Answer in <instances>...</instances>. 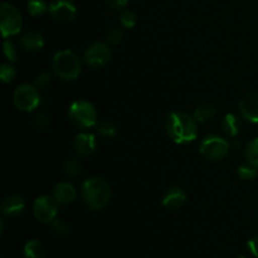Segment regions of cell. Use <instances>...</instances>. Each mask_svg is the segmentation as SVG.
I'll list each match as a JSON object with an SVG mask.
<instances>
[{
	"mask_svg": "<svg viewBox=\"0 0 258 258\" xmlns=\"http://www.w3.org/2000/svg\"><path fill=\"white\" fill-rule=\"evenodd\" d=\"M25 209V202L22 197L19 196H8L3 199L2 206H0V211L4 214L5 217H10V218H14V217L20 216V214L24 212Z\"/></svg>",
	"mask_w": 258,
	"mask_h": 258,
	"instance_id": "14",
	"label": "cell"
},
{
	"mask_svg": "<svg viewBox=\"0 0 258 258\" xmlns=\"http://www.w3.org/2000/svg\"><path fill=\"white\" fill-rule=\"evenodd\" d=\"M216 115H217L216 106L212 105V103L204 102V103H201V105L194 110L193 117L196 118L198 122H207V121L213 118Z\"/></svg>",
	"mask_w": 258,
	"mask_h": 258,
	"instance_id": "19",
	"label": "cell"
},
{
	"mask_svg": "<svg viewBox=\"0 0 258 258\" xmlns=\"http://www.w3.org/2000/svg\"><path fill=\"white\" fill-rule=\"evenodd\" d=\"M63 171L67 174L68 176H78L82 173V164L77 159H68L64 164H63Z\"/></svg>",
	"mask_w": 258,
	"mask_h": 258,
	"instance_id": "22",
	"label": "cell"
},
{
	"mask_svg": "<svg viewBox=\"0 0 258 258\" xmlns=\"http://www.w3.org/2000/svg\"><path fill=\"white\" fill-rule=\"evenodd\" d=\"M111 55L112 53H111L110 44L103 42H96L86 49L83 59L88 67L101 68L105 67L110 62Z\"/></svg>",
	"mask_w": 258,
	"mask_h": 258,
	"instance_id": "9",
	"label": "cell"
},
{
	"mask_svg": "<svg viewBox=\"0 0 258 258\" xmlns=\"http://www.w3.org/2000/svg\"><path fill=\"white\" fill-rule=\"evenodd\" d=\"M0 27H2V33L4 38L18 34L22 29V14L10 3H2L0 5Z\"/></svg>",
	"mask_w": 258,
	"mask_h": 258,
	"instance_id": "5",
	"label": "cell"
},
{
	"mask_svg": "<svg viewBox=\"0 0 258 258\" xmlns=\"http://www.w3.org/2000/svg\"><path fill=\"white\" fill-rule=\"evenodd\" d=\"M50 82H52V76L48 72H42L34 78V87L37 88L38 91H45L48 87H49Z\"/></svg>",
	"mask_w": 258,
	"mask_h": 258,
	"instance_id": "25",
	"label": "cell"
},
{
	"mask_svg": "<svg viewBox=\"0 0 258 258\" xmlns=\"http://www.w3.org/2000/svg\"><path fill=\"white\" fill-rule=\"evenodd\" d=\"M105 2L113 9H122L128 4V0H105Z\"/></svg>",
	"mask_w": 258,
	"mask_h": 258,
	"instance_id": "33",
	"label": "cell"
},
{
	"mask_svg": "<svg viewBox=\"0 0 258 258\" xmlns=\"http://www.w3.org/2000/svg\"><path fill=\"white\" fill-rule=\"evenodd\" d=\"M241 118L234 115V113H227L224 116L223 121H222V128L231 138H236L238 135L239 131H241Z\"/></svg>",
	"mask_w": 258,
	"mask_h": 258,
	"instance_id": "18",
	"label": "cell"
},
{
	"mask_svg": "<svg viewBox=\"0 0 258 258\" xmlns=\"http://www.w3.org/2000/svg\"><path fill=\"white\" fill-rule=\"evenodd\" d=\"M239 111L243 118L253 123H258V93H249L239 102Z\"/></svg>",
	"mask_w": 258,
	"mask_h": 258,
	"instance_id": "12",
	"label": "cell"
},
{
	"mask_svg": "<svg viewBox=\"0 0 258 258\" xmlns=\"http://www.w3.org/2000/svg\"><path fill=\"white\" fill-rule=\"evenodd\" d=\"M48 12L50 17L60 23L72 22L77 14V8L70 0H53L48 5Z\"/></svg>",
	"mask_w": 258,
	"mask_h": 258,
	"instance_id": "10",
	"label": "cell"
},
{
	"mask_svg": "<svg viewBox=\"0 0 258 258\" xmlns=\"http://www.w3.org/2000/svg\"><path fill=\"white\" fill-rule=\"evenodd\" d=\"M122 29H120V28L117 27L111 28V29H108L107 33H106V42H107V44H118V43L122 40Z\"/></svg>",
	"mask_w": 258,
	"mask_h": 258,
	"instance_id": "29",
	"label": "cell"
},
{
	"mask_svg": "<svg viewBox=\"0 0 258 258\" xmlns=\"http://www.w3.org/2000/svg\"><path fill=\"white\" fill-rule=\"evenodd\" d=\"M20 45L28 52H37L44 47V38L37 30H28L20 37Z\"/></svg>",
	"mask_w": 258,
	"mask_h": 258,
	"instance_id": "16",
	"label": "cell"
},
{
	"mask_svg": "<svg viewBox=\"0 0 258 258\" xmlns=\"http://www.w3.org/2000/svg\"><path fill=\"white\" fill-rule=\"evenodd\" d=\"M186 194L180 186H173L163 197V207L169 211H178L185 204Z\"/></svg>",
	"mask_w": 258,
	"mask_h": 258,
	"instance_id": "13",
	"label": "cell"
},
{
	"mask_svg": "<svg viewBox=\"0 0 258 258\" xmlns=\"http://www.w3.org/2000/svg\"><path fill=\"white\" fill-rule=\"evenodd\" d=\"M238 258H246V257H243V256H239Z\"/></svg>",
	"mask_w": 258,
	"mask_h": 258,
	"instance_id": "34",
	"label": "cell"
},
{
	"mask_svg": "<svg viewBox=\"0 0 258 258\" xmlns=\"http://www.w3.org/2000/svg\"><path fill=\"white\" fill-rule=\"evenodd\" d=\"M27 10L33 17H40L48 10V5L44 0H29L27 4Z\"/></svg>",
	"mask_w": 258,
	"mask_h": 258,
	"instance_id": "21",
	"label": "cell"
},
{
	"mask_svg": "<svg viewBox=\"0 0 258 258\" xmlns=\"http://www.w3.org/2000/svg\"><path fill=\"white\" fill-rule=\"evenodd\" d=\"M231 145L227 140L218 135H209L203 139L199 146V153L208 160L218 161L226 158L229 153Z\"/></svg>",
	"mask_w": 258,
	"mask_h": 258,
	"instance_id": "6",
	"label": "cell"
},
{
	"mask_svg": "<svg viewBox=\"0 0 258 258\" xmlns=\"http://www.w3.org/2000/svg\"><path fill=\"white\" fill-rule=\"evenodd\" d=\"M50 229H52V232L57 237L67 236L68 232H70V227H68V224L66 223L64 221H60V219H54V221L50 223Z\"/></svg>",
	"mask_w": 258,
	"mask_h": 258,
	"instance_id": "28",
	"label": "cell"
},
{
	"mask_svg": "<svg viewBox=\"0 0 258 258\" xmlns=\"http://www.w3.org/2000/svg\"><path fill=\"white\" fill-rule=\"evenodd\" d=\"M73 149L78 156H90L97 149V139L95 135L88 133L78 134L73 143Z\"/></svg>",
	"mask_w": 258,
	"mask_h": 258,
	"instance_id": "11",
	"label": "cell"
},
{
	"mask_svg": "<svg viewBox=\"0 0 258 258\" xmlns=\"http://www.w3.org/2000/svg\"><path fill=\"white\" fill-rule=\"evenodd\" d=\"M53 72L63 81H73L81 75V60L75 52L63 49L55 53L52 62Z\"/></svg>",
	"mask_w": 258,
	"mask_h": 258,
	"instance_id": "3",
	"label": "cell"
},
{
	"mask_svg": "<svg viewBox=\"0 0 258 258\" xmlns=\"http://www.w3.org/2000/svg\"><path fill=\"white\" fill-rule=\"evenodd\" d=\"M246 160L249 165L258 169V138L248 143L246 148Z\"/></svg>",
	"mask_w": 258,
	"mask_h": 258,
	"instance_id": "20",
	"label": "cell"
},
{
	"mask_svg": "<svg viewBox=\"0 0 258 258\" xmlns=\"http://www.w3.org/2000/svg\"><path fill=\"white\" fill-rule=\"evenodd\" d=\"M50 126V118L48 117L44 113H39L38 116H35L34 118V127L39 131L47 130Z\"/></svg>",
	"mask_w": 258,
	"mask_h": 258,
	"instance_id": "31",
	"label": "cell"
},
{
	"mask_svg": "<svg viewBox=\"0 0 258 258\" xmlns=\"http://www.w3.org/2000/svg\"><path fill=\"white\" fill-rule=\"evenodd\" d=\"M68 118L75 127L85 130L97 123V110L88 101H75L68 108Z\"/></svg>",
	"mask_w": 258,
	"mask_h": 258,
	"instance_id": "4",
	"label": "cell"
},
{
	"mask_svg": "<svg viewBox=\"0 0 258 258\" xmlns=\"http://www.w3.org/2000/svg\"><path fill=\"white\" fill-rule=\"evenodd\" d=\"M82 198L91 211H102L111 201V188L107 181L98 176L88 178L83 181Z\"/></svg>",
	"mask_w": 258,
	"mask_h": 258,
	"instance_id": "2",
	"label": "cell"
},
{
	"mask_svg": "<svg viewBox=\"0 0 258 258\" xmlns=\"http://www.w3.org/2000/svg\"><path fill=\"white\" fill-rule=\"evenodd\" d=\"M23 258H47L45 247L39 239H30L23 248Z\"/></svg>",
	"mask_w": 258,
	"mask_h": 258,
	"instance_id": "17",
	"label": "cell"
},
{
	"mask_svg": "<svg viewBox=\"0 0 258 258\" xmlns=\"http://www.w3.org/2000/svg\"><path fill=\"white\" fill-rule=\"evenodd\" d=\"M97 131L102 138L105 139H112L115 138L117 134V126L111 121H102L100 125L97 126Z\"/></svg>",
	"mask_w": 258,
	"mask_h": 258,
	"instance_id": "23",
	"label": "cell"
},
{
	"mask_svg": "<svg viewBox=\"0 0 258 258\" xmlns=\"http://www.w3.org/2000/svg\"><path fill=\"white\" fill-rule=\"evenodd\" d=\"M58 206L59 204L55 202L52 196H40L38 197L33 204V214L35 219L40 223H52L58 214Z\"/></svg>",
	"mask_w": 258,
	"mask_h": 258,
	"instance_id": "8",
	"label": "cell"
},
{
	"mask_svg": "<svg viewBox=\"0 0 258 258\" xmlns=\"http://www.w3.org/2000/svg\"><path fill=\"white\" fill-rule=\"evenodd\" d=\"M52 197L58 204H70L77 197V189L73 184L68 181H62L54 186L52 191Z\"/></svg>",
	"mask_w": 258,
	"mask_h": 258,
	"instance_id": "15",
	"label": "cell"
},
{
	"mask_svg": "<svg viewBox=\"0 0 258 258\" xmlns=\"http://www.w3.org/2000/svg\"><path fill=\"white\" fill-rule=\"evenodd\" d=\"M13 101L18 110L23 112H32L39 106L40 96L39 91L32 85H22L14 91Z\"/></svg>",
	"mask_w": 258,
	"mask_h": 258,
	"instance_id": "7",
	"label": "cell"
},
{
	"mask_svg": "<svg viewBox=\"0 0 258 258\" xmlns=\"http://www.w3.org/2000/svg\"><path fill=\"white\" fill-rule=\"evenodd\" d=\"M3 50H4V54L8 59L12 63L18 62V57H19V53H18L17 47L14 45V43L9 42V40H5L4 44H3Z\"/></svg>",
	"mask_w": 258,
	"mask_h": 258,
	"instance_id": "30",
	"label": "cell"
},
{
	"mask_svg": "<svg viewBox=\"0 0 258 258\" xmlns=\"http://www.w3.org/2000/svg\"><path fill=\"white\" fill-rule=\"evenodd\" d=\"M136 22H138V18H136V14L131 10H125V12L121 13L120 15V23L123 28L126 29H131L136 25Z\"/></svg>",
	"mask_w": 258,
	"mask_h": 258,
	"instance_id": "26",
	"label": "cell"
},
{
	"mask_svg": "<svg viewBox=\"0 0 258 258\" xmlns=\"http://www.w3.org/2000/svg\"><path fill=\"white\" fill-rule=\"evenodd\" d=\"M237 174L241 179L246 181H251L253 179L257 178L258 175V169L254 168V166L249 165L248 163L246 165H241L238 169H237Z\"/></svg>",
	"mask_w": 258,
	"mask_h": 258,
	"instance_id": "24",
	"label": "cell"
},
{
	"mask_svg": "<svg viewBox=\"0 0 258 258\" xmlns=\"http://www.w3.org/2000/svg\"><path fill=\"white\" fill-rule=\"evenodd\" d=\"M165 128L169 138L176 144H188L198 136L197 120L188 113L174 111L169 113L165 121Z\"/></svg>",
	"mask_w": 258,
	"mask_h": 258,
	"instance_id": "1",
	"label": "cell"
},
{
	"mask_svg": "<svg viewBox=\"0 0 258 258\" xmlns=\"http://www.w3.org/2000/svg\"><path fill=\"white\" fill-rule=\"evenodd\" d=\"M247 247H248V251L251 252L252 256L258 258V237H253L252 239H249Z\"/></svg>",
	"mask_w": 258,
	"mask_h": 258,
	"instance_id": "32",
	"label": "cell"
},
{
	"mask_svg": "<svg viewBox=\"0 0 258 258\" xmlns=\"http://www.w3.org/2000/svg\"><path fill=\"white\" fill-rule=\"evenodd\" d=\"M17 76V70L13 67L12 64H8V63H3L2 67H0V78L4 83L12 82L13 80Z\"/></svg>",
	"mask_w": 258,
	"mask_h": 258,
	"instance_id": "27",
	"label": "cell"
}]
</instances>
